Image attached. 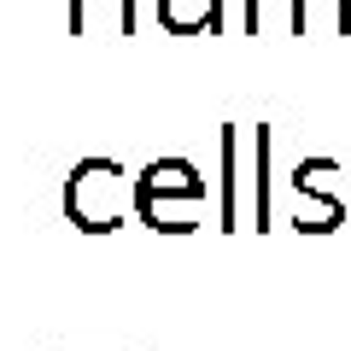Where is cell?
<instances>
[{"mask_svg": "<svg viewBox=\"0 0 351 351\" xmlns=\"http://www.w3.org/2000/svg\"><path fill=\"white\" fill-rule=\"evenodd\" d=\"M205 199H211V188L188 158H152L135 176V217L158 234H193L205 217Z\"/></svg>", "mask_w": 351, "mask_h": 351, "instance_id": "6da1fadb", "label": "cell"}, {"mask_svg": "<svg viewBox=\"0 0 351 351\" xmlns=\"http://www.w3.org/2000/svg\"><path fill=\"white\" fill-rule=\"evenodd\" d=\"M135 205V182L123 176L117 158H76L64 176V217L82 234H117Z\"/></svg>", "mask_w": 351, "mask_h": 351, "instance_id": "7a4b0ae2", "label": "cell"}, {"mask_svg": "<svg viewBox=\"0 0 351 351\" xmlns=\"http://www.w3.org/2000/svg\"><path fill=\"white\" fill-rule=\"evenodd\" d=\"M71 36H135V0H71Z\"/></svg>", "mask_w": 351, "mask_h": 351, "instance_id": "3957f363", "label": "cell"}, {"mask_svg": "<svg viewBox=\"0 0 351 351\" xmlns=\"http://www.w3.org/2000/svg\"><path fill=\"white\" fill-rule=\"evenodd\" d=\"M246 36H304V0H246Z\"/></svg>", "mask_w": 351, "mask_h": 351, "instance_id": "277c9868", "label": "cell"}, {"mask_svg": "<svg viewBox=\"0 0 351 351\" xmlns=\"http://www.w3.org/2000/svg\"><path fill=\"white\" fill-rule=\"evenodd\" d=\"M158 18L170 36H205L223 24V0H158Z\"/></svg>", "mask_w": 351, "mask_h": 351, "instance_id": "5b68a950", "label": "cell"}, {"mask_svg": "<svg viewBox=\"0 0 351 351\" xmlns=\"http://www.w3.org/2000/svg\"><path fill=\"white\" fill-rule=\"evenodd\" d=\"M316 18L328 24V36H351V0H304V36Z\"/></svg>", "mask_w": 351, "mask_h": 351, "instance_id": "8992f818", "label": "cell"}]
</instances>
